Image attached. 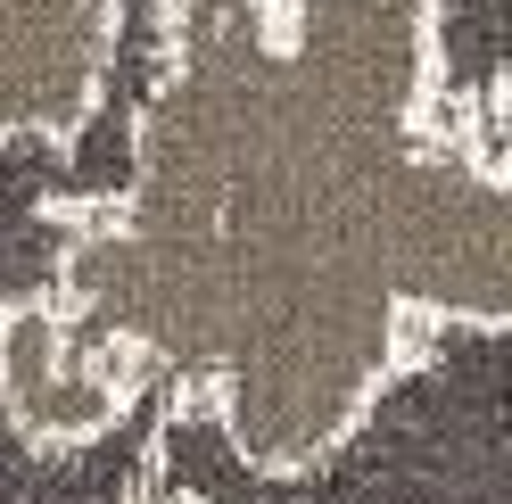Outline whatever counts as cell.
Returning <instances> with one entry per match:
<instances>
[{
	"label": "cell",
	"mask_w": 512,
	"mask_h": 504,
	"mask_svg": "<svg viewBox=\"0 0 512 504\" xmlns=\"http://www.w3.org/2000/svg\"><path fill=\"white\" fill-rule=\"evenodd\" d=\"M116 0H0V141H67L100 100Z\"/></svg>",
	"instance_id": "cell-4"
},
{
	"label": "cell",
	"mask_w": 512,
	"mask_h": 504,
	"mask_svg": "<svg viewBox=\"0 0 512 504\" xmlns=\"http://www.w3.org/2000/svg\"><path fill=\"white\" fill-rule=\"evenodd\" d=\"M124 157L50 298L248 463L331 447L413 323H512V166L430 100V0H174Z\"/></svg>",
	"instance_id": "cell-1"
},
{
	"label": "cell",
	"mask_w": 512,
	"mask_h": 504,
	"mask_svg": "<svg viewBox=\"0 0 512 504\" xmlns=\"http://www.w3.org/2000/svg\"><path fill=\"white\" fill-rule=\"evenodd\" d=\"M149 372L157 364H141L124 339L91 331L83 314H67L58 298L0 306V414L25 438H42V447L91 438Z\"/></svg>",
	"instance_id": "cell-3"
},
{
	"label": "cell",
	"mask_w": 512,
	"mask_h": 504,
	"mask_svg": "<svg viewBox=\"0 0 512 504\" xmlns=\"http://www.w3.org/2000/svg\"><path fill=\"white\" fill-rule=\"evenodd\" d=\"M504 75H512V0H430V100L496 157H512Z\"/></svg>",
	"instance_id": "cell-6"
},
{
	"label": "cell",
	"mask_w": 512,
	"mask_h": 504,
	"mask_svg": "<svg viewBox=\"0 0 512 504\" xmlns=\"http://www.w3.org/2000/svg\"><path fill=\"white\" fill-rule=\"evenodd\" d=\"M166 17L174 0H116V42H108V75H100V100H91V116L67 133V157L75 174L91 182V207L124 191V141H133V108L149 100L157 67H166Z\"/></svg>",
	"instance_id": "cell-7"
},
{
	"label": "cell",
	"mask_w": 512,
	"mask_h": 504,
	"mask_svg": "<svg viewBox=\"0 0 512 504\" xmlns=\"http://www.w3.org/2000/svg\"><path fill=\"white\" fill-rule=\"evenodd\" d=\"M124 504H190V496H182V488H166V480H157V471H149V480H141L133 496H124Z\"/></svg>",
	"instance_id": "cell-8"
},
{
	"label": "cell",
	"mask_w": 512,
	"mask_h": 504,
	"mask_svg": "<svg viewBox=\"0 0 512 504\" xmlns=\"http://www.w3.org/2000/svg\"><path fill=\"white\" fill-rule=\"evenodd\" d=\"M83 207L91 182L75 174L67 141H0V306L58 290V257Z\"/></svg>",
	"instance_id": "cell-5"
},
{
	"label": "cell",
	"mask_w": 512,
	"mask_h": 504,
	"mask_svg": "<svg viewBox=\"0 0 512 504\" xmlns=\"http://www.w3.org/2000/svg\"><path fill=\"white\" fill-rule=\"evenodd\" d=\"M512 323L438 314L306 463H248L215 405L182 389L157 414L149 471L190 504H512Z\"/></svg>",
	"instance_id": "cell-2"
}]
</instances>
